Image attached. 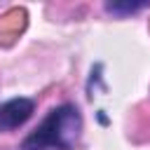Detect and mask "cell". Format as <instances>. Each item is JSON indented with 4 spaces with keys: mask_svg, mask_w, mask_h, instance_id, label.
Listing matches in <instances>:
<instances>
[{
    "mask_svg": "<svg viewBox=\"0 0 150 150\" xmlns=\"http://www.w3.org/2000/svg\"><path fill=\"white\" fill-rule=\"evenodd\" d=\"M82 134V115L73 103H61L21 141L19 150H73Z\"/></svg>",
    "mask_w": 150,
    "mask_h": 150,
    "instance_id": "obj_1",
    "label": "cell"
},
{
    "mask_svg": "<svg viewBox=\"0 0 150 150\" xmlns=\"http://www.w3.org/2000/svg\"><path fill=\"white\" fill-rule=\"evenodd\" d=\"M150 2H108L105 5V12L115 14V16H127V14H134V12H141L145 9Z\"/></svg>",
    "mask_w": 150,
    "mask_h": 150,
    "instance_id": "obj_3",
    "label": "cell"
},
{
    "mask_svg": "<svg viewBox=\"0 0 150 150\" xmlns=\"http://www.w3.org/2000/svg\"><path fill=\"white\" fill-rule=\"evenodd\" d=\"M33 112H35V101L26 96H16V98L0 103V134L19 129L21 124L30 120Z\"/></svg>",
    "mask_w": 150,
    "mask_h": 150,
    "instance_id": "obj_2",
    "label": "cell"
}]
</instances>
